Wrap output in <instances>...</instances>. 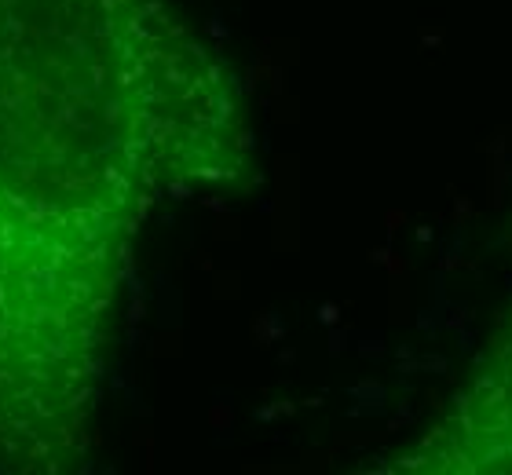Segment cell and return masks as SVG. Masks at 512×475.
<instances>
[{
  "label": "cell",
  "mask_w": 512,
  "mask_h": 475,
  "mask_svg": "<svg viewBox=\"0 0 512 475\" xmlns=\"http://www.w3.org/2000/svg\"><path fill=\"white\" fill-rule=\"evenodd\" d=\"M107 30L88 0H0V439H66L121 234Z\"/></svg>",
  "instance_id": "6da1fadb"
}]
</instances>
